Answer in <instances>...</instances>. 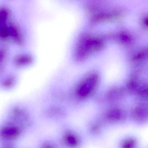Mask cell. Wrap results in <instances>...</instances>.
I'll return each instance as SVG.
<instances>
[{"label":"cell","instance_id":"6da1fadb","mask_svg":"<svg viewBox=\"0 0 148 148\" xmlns=\"http://www.w3.org/2000/svg\"><path fill=\"white\" fill-rule=\"evenodd\" d=\"M122 148H139V141L138 138L133 135L126 137L123 141Z\"/></svg>","mask_w":148,"mask_h":148}]
</instances>
